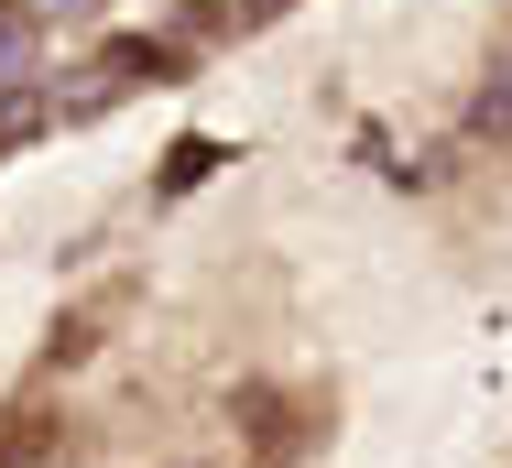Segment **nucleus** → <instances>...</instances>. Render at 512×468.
Here are the masks:
<instances>
[{
	"mask_svg": "<svg viewBox=\"0 0 512 468\" xmlns=\"http://www.w3.org/2000/svg\"><path fill=\"white\" fill-rule=\"evenodd\" d=\"M186 468H207V458H186Z\"/></svg>",
	"mask_w": 512,
	"mask_h": 468,
	"instance_id": "nucleus-2",
	"label": "nucleus"
},
{
	"mask_svg": "<svg viewBox=\"0 0 512 468\" xmlns=\"http://www.w3.org/2000/svg\"><path fill=\"white\" fill-rule=\"evenodd\" d=\"M55 447H66V414H55V403H22V414L0 425V468H44Z\"/></svg>",
	"mask_w": 512,
	"mask_h": 468,
	"instance_id": "nucleus-1",
	"label": "nucleus"
}]
</instances>
